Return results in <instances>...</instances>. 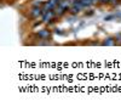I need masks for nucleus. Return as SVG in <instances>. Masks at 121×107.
<instances>
[{
  "instance_id": "nucleus-9",
  "label": "nucleus",
  "mask_w": 121,
  "mask_h": 107,
  "mask_svg": "<svg viewBox=\"0 0 121 107\" xmlns=\"http://www.w3.org/2000/svg\"><path fill=\"white\" fill-rule=\"evenodd\" d=\"M99 3H102V4H107V3H110V0H99Z\"/></svg>"
},
{
  "instance_id": "nucleus-2",
  "label": "nucleus",
  "mask_w": 121,
  "mask_h": 107,
  "mask_svg": "<svg viewBox=\"0 0 121 107\" xmlns=\"http://www.w3.org/2000/svg\"><path fill=\"white\" fill-rule=\"evenodd\" d=\"M56 16L55 14V10H50V11H45L44 15H43V22L44 23H50V22H52V19L53 17Z\"/></svg>"
},
{
  "instance_id": "nucleus-4",
  "label": "nucleus",
  "mask_w": 121,
  "mask_h": 107,
  "mask_svg": "<svg viewBox=\"0 0 121 107\" xmlns=\"http://www.w3.org/2000/svg\"><path fill=\"white\" fill-rule=\"evenodd\" d=\"M58 5L53 1V0H48V1H45L44 5H43V10H44V12L45 11H50V10H55Z\"/></svg>"
},
{
  "instance_id": "nucleus-8",
  "label": "nucleus",
  "mask_w": 121,
  "mask_h": 107,
  "mask_svg": "<svg viewBox=\"0 0 121 107\" xmlns=\"http://www.w3.org/2000/svg\"><path fill=\"white\" fill-rule=\"evenodd\" d=\"M115 39L117 40V43H119V44H121V33H117V34L115 35Z\"/></svg>"
},
{
  "instance_id": "nucleus-1",
  "label": "nucleus",
  "mask_w": 121,
  "mask_h": 107,
  "mask_svg": "<svg viewBox=\"0 0 121 107\" xmlns=\"http://www.w3.org/2000/svg\"><path fill=\"white\" fill-rule=\"evenodd\" d=\"M82 9H85L84 6H82V4L80 3V0H74V1L72 3V6H70V12L72 14H78V12H80Z\"/></svg>"
},
{
  "instance_id": "nucleus-7",
  "label": "nucleus",
  "mask_w": 121,
  "mask_h": 107,
  "mask_svg": "<svg viewBox=\"0 0 121 107\" xmlns=\"http://www.w3.org/2000/svg\"><path fill=\"white\" fill-rule=\"evenodd\" d=\"M72 0H62V1L59 3V6H62L65 11H68V10L70 9V6H72Z\"/></svg>"
},
{
  "instance_id": "nucleus-5",
  "label": "nucleus",
  "mask_w": 121,
  "mask_h": 107,
  "mask_svg": "<svg viewBox=\"0 0 121 107\" xmlns=\"http://www.w3.org/2000/svg\"><path fill=\"white\" fill-rule=\"evenodd\" d=\"M38 37L41 38V39H48L51 37V32H50L48 29H41V31L38 32Z\"/></svg>"
},
{
  "instance_id": "nucleus-6",
  "label": "nucleus",
  "mask_w": 121,
  "mask_h": 107,
  "mask_svg": "<svg viewBox=\"0 0 121 107\" xmlns=\"http://www.w3.org/2000/svg\"><path fill=\"white\" fill-rule=\"evenodd\" d=\"M116 44V39L115 38H112V37H108L104 39V42L102 43V45H108V46H113Z\"/></svg>"
},
{
  "instance_id": "nucleus-10",
  "label": "nucleus",
  "mask_w": 121,
  "mask_h": 107,
  "mask_svg": "<svg viewBox=\"0 0 121 107\" xmlns=\"http://www.w3.org/2000/svg\"><path fill=\"white\" fill-rule=\"evenodd\" d=\"M93 1H95V3H98V1H99V0H93Z\"/></svg>"
},
{
  "instance_id": "nucleus-3",
  "label": "nucleus",
  "mask_w": 121,
  "mask_h": 107,
  "mask_svg": "<svg viewBox=\"0 0 121 107\" xmlns=\"http://www.w3.org/2000/svg\"><path fill=\"white\" fill-rule=\"evenodd\" d=\"M44 15V10L43 7H38V6H34L33 10L30 11V17L32 18H39V17H43Z\"/></svg>"
}]
</instances>
